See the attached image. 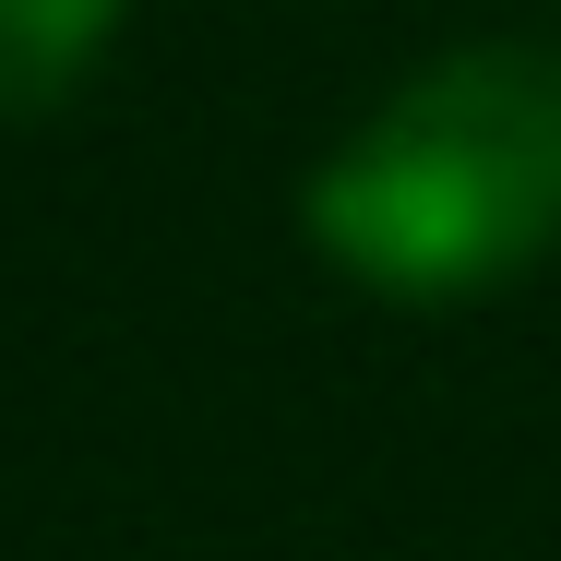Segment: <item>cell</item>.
I'll list each match as a JSON object with an SVG mask.
<instances>
[{
	"label": "cell",
	"instance_id": "1",
	"mask_svg": "<svg viewBox=\"0 0 561 561\" xmlns=\"http://www.w3.org/2000/svg\"><path fill=\"white\" fill-rule=\"evenodd\" d=\"M311 239L370 299H490L561 251V48H454L346 131L311 180Z\"/></svg>",
	"mask_w": 561,
	"mask_h": 561
},
{
	"label": "cell",
	"instance_id": "2",
	"mask_svg": "<svg viewBox=\"0 0 561 561\" xmlns=\"http://www.w3.org/2000/svg\"><path fill=\"white\" fill-rule=\"evenodd\" d=\"M108 24H119V0H0V119L60 108L96 72Z\"/></svg>",
	"mask_w": 561,
	"mask_h": 561
}]
</instances>
